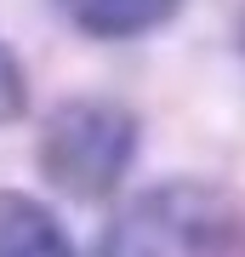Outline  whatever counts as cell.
I'll return each mask as SVG.
<instances>
[{"mask_svg": "<svg viewBox=\"0 0 245 257\" xmlns=\"http://www.w3.org/2000/svg\"><path fill=\"white\" fill-rule=\"evenodd\" d=\"M239 234L234 200L200 177H165L143 189L97 240V257H228Z\"/></svg>", "mask_w": 245, "mask_h": 257, "instance_id": "cell-1", "label": "cell"}, {"mask_svg": "<svg viewBox=\"0 0 245 257\" xmlns=\"http://www.w3.org/2000/svg\"><path fill=\"white\" fill-rule=\"evenodd\" d=\"M137 114L109 97H69L40 126V172L74 200H109L137 160Z\"/></svg>", "mask_w": 245, "mask_h": 257, "instance_id": "cell-2", "label": "cell"}, {"mask_svg": "<svg viewBox=\"0 0 245 257\" xmlns=\"http://www.w3.org/2000/svg\"><path fill=\"white\" fill-rule=\"evenodd\" d=\"M57 12L91 40H137L182 12V0H57Z\"/></svg>", "mask_w": 245, "mask_h": 257, "instance_id": "cell-3", "label": "cell"}, {"mask_svg": "<svg viewBox=\"0 0 245 257\" xmlns=\"http://www.w3.org/2000/svg\"><path fill=\"white\" fill-rule=\"evenodd\" d=\"M0 257H74V240L52 206L0 189Z\"/></svg>", "mask_w": 245, "mask_h": 257, "instance_id": "cell-4", "label": "cell"}, {"mask_svg": "<svg viewBox=\"0 0 245 257\" xmlns=\"http://www.w3.org/2000/svg\"><path fill=\"white\" fill-rule=\"evenodd\" d=\"M29 109V80H23V63H18V52L0 40V126H12Z\"/></svg>", "mask_w": 245, "mask_h": 257, "instance_id": "cell-5", "label": "cell"}]
</instances>
